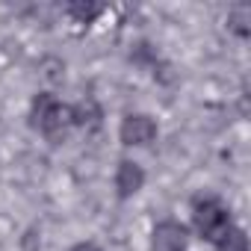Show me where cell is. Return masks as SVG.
I'll return each instance as SVG.
<instances>
[{
    "instance_id": "9",
    "label": "cell",
    "mask_w": 251,
    "mask_h": 251,
    "mask_svg": "<svg viewBox=\"0 0 251 251\" xmlns=\"http://www.w3.org/2000/svg\"><path fill=\"white\" fill-rule=\"evenodd\" d=\"M68 251H100L95 242H77V245H71Z\"/></svg>"
},
{
    "instance_id": "5",
    "label": "cell",
    "mask_w": 251,
    "mask_h": 251,
    "mask_svg": "<svg viewBox=\"0 0 251 251\" xmlns=\"http://www.w3.org/2000/svg\"><path fill=\"white\" fill-rule=\"evenodd\" d=\"M142 186H145V172H142V166L133 163V160H121L118 169H115V189H118V198H133Z\"/></svg>"
},
{
    "instance_id": "6",
    "label": "cell",
    "mask_w": 251,
    "mask_h": 251,
    "mask_svg": "<svg viewBox=\"0 0 251 251\" xmlns=\"http://www.w3.org/2000/svg\"><path fill=\"white\" fill-rule=\"evenodd\" d=\"M71 124H80V127H86V124H92V127H98L100 124V109L95 100H80L77 106H71Z\"/></svg>"
},
{
    "instance_id": "3",
    "label": "cell",
    "mask_w": 251,
    "mask_h": 251,
    "mask_svg": "<svg viewBox=\"0 0 251 251\" xmlns=\"http://www.w3.org/2000/svg\"><path fill=\"white\" fill-rule=\"evenodd\" d=\"M118 139L121 145L127 148H145L157 139V121L148 112H130L121 118V127H118Z\"/></svg>"
},
{
    "instance_id": "2",
    "label": "cell",
    "mask_w": 251,
    "mask_h": 251,
    "mask_svg": "<svg viewBox=\"0 0 251 251\" xmlns=\"http://www.w3.org/2000/svg\"><path fill=\"white\" fill-rule=\"evenodd\" d=\"M192 227H195V233L204 242H210V245L219 248V242L230 233L233 219H230V210L219 198L201 195V198L192 201Z\"/></svg>"
},
{
    "instance_id": "4",
    "label": "cell",
    "mask_w": 251,
    "mask_h": 251,
    "mask_svg": "<svg viewBox=\"0 0 251 251\" xmlns=\"http://www.w3.org/2000/svg\"><path fill=\"white\" fill-rule=\"evenodd\" d=\"M151 248L154 251H186L189 248L186 225H180L175 219H163L151 233Z\"/></svg>"
},
{
    "instance_id": "1",
    "label": "cell",
    "mask_w": 251,
    "mask_h": 251,
    "mask_svg": "<svg viewBox=\"0 0 251 251\" xmlns=\"http://www.w3.org/2000/svg\"><path fill=\"white\" fill-rule=\"evenodd\" d=\"M30 124L50 142H59L71 127V106L50 92H39L30 103Z\"/></svg>"
},
{
    "instance_id": "8",
    "label": "cell",
    "mask_w": 251,
    "mask_h": 251,
    "mask_svg": "<svg viewBox=\"0 0 251 251\" xmlns=\"http://www.w3.org/2000/svg\"><path fill=\"white\" fill-rule=\"evenodd\" d=\"M219 251H248V239H245V230L242 227H230V233L219 242Z\"/></svg>"
},
{
    "instance_id": "7",
    "label": "cell",
    "mask_w": 251,
    "mask_h": 251,
    "mask_svg": "<svg viewBox=\"0 0 251 251\" xmlns=\"http://www.w3.org/2000/svg\"><path fill=\"white\" fill-rule=\"evenodd\" d=\"M100 12H103L100 3H71V6H68V15H71L77 24H92Z\"/></svg>"
}]
</instances>
